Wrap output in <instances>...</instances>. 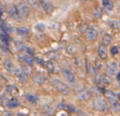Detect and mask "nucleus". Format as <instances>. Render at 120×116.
Masks as SVG:
<instances>
[{"label": "nucleus", "mask_w": 120, "mask_h": 116, "mask_svg": "<svg viewBox=\"0 0 120 116\" xmlns=\"http://www.w3.org/2000/svg\"><path fill=\"white\" fill-rule=\"evenodd\" d=\"M91 107L93 110L97 111H101L104 112L107 111V103L103 98H99V97H96V98H93L91 101Z\"/></svg>", "instance_id": "nucleus-1"}, {"label": "nucleus", "mask_w": 120, "mask_h": 116, "mask_svg": "<svg viewBox=\"0 0 120 116\" xmlns=\"http://www.w3.org/2000/svg\"><path fill=\"white\" fill-rule=\"evenodd\" d=\"M95 82L99 88H103L108 85L111 84L112 78L106 73H98L95 76Z\"/></svg>", "instance_id": "nucleus-2"}, {"label": "nucleus", "mask_w": 120, "mask_h": 116, "mask_svg": "<svg viewBox=\"0 0 120 116\" xmlns=\"http://www.w3.org/2000/svg\"><path fill=\"white\" fill-rule=\"evenodd\" d=\"M52 85L55 87V89L60 94H63V95H67L70 94V88L67 85H66L64 82L62 81L58 80V79H55L52 82Z\"/></svg>", "instance_id": "nucleus-3"}, {"label": "nucleus", "mask_w": 120, "mask_h": 116, "mask_svg": "<svg viewBox=\"0 0 120 116\" xmlns=\"http://www.w3.org/2000/svg\"><path fill=\"white\" fill-rule=\"evenodd\" d=\"M16 6L17 8H18L20 20H24L25 19L27 18L29 13H30V7H29V6L26 3H24V2H20Z\"/></svg>", "instance_id": "nucleus-4"}, {"label": "nucleus", "mask_w": 120, "mask_h": 116, "mask_svg": "<svg viewBox=\"0 0 120 116\" xmlns=\"http://www.w3.org/2000/svg\"><path fill=\"white\" fill-rule=\"evenodd\" d=\"M46 68L47 71L51 74H57L59 72H61V68L59 64L55 60H50L47 61L46 63Z\"/></svg>", "instance_id": "nucleus-5"}, {"label": "nucleus", "mask_w": 120, "mask_h": 116, "mask_svg": "<svg viewBox=\"0 0 120 116\" xmlns=\"http://www.w3.org/2000/svg\"><path fill=\"white\" fill-rule=\"evenodd\" d=\"M7 15L11 17V19H15V20H19V15L17 6L14 4H9L7 6Z\"/></svg>", "instance_id": "nucleus-6"}, {"label": "nucleus", "mask_w": 120, "mask_h": 116, "mask_svg": "<svg viewBox=\"0 0 120 116\" xmlns=\"http://www.w3.org/2000/svg\"><path fill=\"white\" fill-rule=\"evenodd\" d=\"M15 75H16L17 78L19 82L24 83V82H27V78H28V75H27V73L26 71L22 67H19L17 69H15Z\"/></svg>", "instance_id": "nucleus-7"}, {"label": "nucleus", "mask_w": 120, "mask_h": 116, "mask_svg": "<svg viewBox=\"0 0 120 116\" xmlns=\"http://www.w3.org/2000/svg\"><path fill=\"white\" fill-rule=\"evenodd\" d=\"M85 37L88 41H94L98 37V31L93 27H90L85 33Z\"/></svg>", "instance_id": "nucleus-8"}, {"label": "nucleus", "mask_w": 120, "mask_h": 116, "mask_svg": "<svg viewBox=\"0 0 120 116\" xmlns=\"http://www.w3.org/2000/svg\"><path fill=\"white\" fill-rule=\"evenodd\" d=\"M40 4H41L43 11L47 14H51L55 10V6L49 1H40Z\"/></svg>", "instance_id": "nucleus-9"}, {"label": "nucleus", "mask_w": 120, "mask_h": 116, "mask_svg": "<svg viewBox=\"0 0 120 116\" xmlns=\"http://www.w3.org/2000/svg\"><path fill=\"white\" fill-rule=\"evenodd\" d=\"M61 72L63 73V77L68 81L69 82H75V77L74 73L71 72L68 69H61Z\"/></svg>", "instance_id": "nucleus-10"}, {"label": "nucleus", "mask_w": 120, "mask_h": 116, "mask_svg": "<svg viewBox=\"0 0 120 116\" xmlns=\"http://www.w3.org/2000/svg\"><path fill=\"white\" fill-rule=\"evenodd\" d=\"M98 54L99 56L100 59L104 61V60H106L108 57V52H107V48L103 44H100L98 46Z\"/></svg>", "instance_id": "nucleus-11"}, {"label": "nucleus", "mask_w": 120, "mask_h": 116, "mask_svg": "<svg viewBox=\"0 0 120 116\" xmlns=\"http://www.w3.org/2000/svg\"><path fill=\"white\" fill-rule=\"evenodd\" d=\"M16 44L18 45L17 47H18V48L20 50V51H22L23 53H26L29 56H31L34 53V49H32L31 48L29 47L27 45H26V44H24L22 43H17Z\"/></svg>", "instance_id": "nucleus-12"}, {"label": "nucleus", "mask_w": 120, "mask_h": 116, "mask_svg": "<svg viewBox=\"0 0 120 116\" xmlns=\"http://www.w3.org/2000/svg\"><path fill=\"white\" fill-rule=\"evenodd\" d=\"M9 47L8 39L4 35H0V48L3 51H7Z\"/></svg>", "instance_id": "nucleus-13"}, {"label": "nucleus", "mask_w": 120, "mask_h": 116, "mask_svg": "<svg viewBox=\"0 0 120 116\" xmlns=\"http://www.w3.org/2000/svg\"><path fill=\"white\" fill-rule=\"evenodd\" d=\"M3 65H4L5 69H6V70H7L8 73H13V72H15V64H14V62H13V61H11V59H7V60H5Z\"/></svg>", "instance_id": "nucleus-14"}, {"label": "nucleus", "mask_w": 120, "mask_h": 116, "mask_svg": "<svg viewBox=\"0 0 120 116\" xmlns=\"http://www.w3.org/2000/svg\"><path fill=\"white\" fill-rule=\"evenodd\" d=\"M107 99L109 100L110 104H111V106L113 108L114 111L119 112L120 111V103H119V102L115 98V96L111 97V98H107Z\"/></svg>", "instance_id": "nucleus-15"}, {"label": "nucleus", "mask_w": 120, "mask_h": 116, "mask_svg": "<svg viewBox=\"0 0 120 116\" xmlns=\"http://www.w3.org/2000/svg\"><path fill=\"white\" fill-rule=\"evenodd\" d=\"M6 106H7L10 109H15V108H17L20 106V102H19L16 98H11V99L7 100V102H6Z\"/></svg>", "instance_id": "nucleus-16"}, {"label": "nucleus", "mask_w": 120, "mask_h": 116, "mask_svg": "<svg viewBox=\"0 0 120 116\" xmlns=\"http://www.w3.org/2000/svg\"><path fill=\"white\" fill-rule=\"evenodd\" d=\"M16 33L20 36H27L30 33V29L26 27L21 26L16 28Z\"/></svg>", "instance_id": "nucleus-17"}, {"label": "nucleus", "mask_w": 120, "mask_h": 116, "mask_svg": "<svg viewBox=\"0 0 120 116\" xmlns=\"http://www.w3.org/2000/svg\"><path fill=\"white\" fill-rule=\"evenodd\" d=\"M90 93L86 90H80L79 92H78L77 94V98H79V100H82V101H86L90 98Z\"/></svg>", "instance_id": "nucleus-18"}, {"label": "nucleus", "mask_w": 120, "mask_h": 116, "mask_svg": "<svg viewBox=\"0 0 120 116\" xmlns=\"http://www.w3.org/2000/svg\"><path fill=\"white\" fill-rule=\"evenodd\" d=\"M117 70H118L117 64H116V62H115V61H111V62L108 65V67H107L108 73L111 75H115L117 73Z\"/></svg>", "instance_id": "nucleus-19"}, {"label": "nucleus", "mask_w": 120, "mask_h": 116, "mask_svg": "<svg viewBox=\"0 0 120 116\" xmlns=\"http://www.w3.org/2000/svg\"><path fill=\"white\" fill-rule=\"evenodd\" d=\"M6 93H7V94H9L10 95H11L13 97H15V96L19 95V91L17 87H15L14 86H9L6 89Z\"/></svg>", "instance_id": "nucleus-20"}, {"label": "nucleus", "mask_w": 120, "mask_h": 116, "mask_svg": "<svg viewBox=\"0 0 120 116\" xmlns=\"http://www.w3.org/2000/svg\"><path fill=\"white\" fill-rule=\"evenodd\" d=\"M34 82L36 83V84H38V85H42L44 84L46 80H47V78H46V77L42 76V75H40V74H36L34 76Z\"/></svg>", "instance_id": "nucleus-21"}, {"label": "nucleus", "mask_w": 120, "mask_h": 116, "mask_svg": "<svg viewBox=\"0 0 120 116\" xmlns=\"http://www.w3.org/2000/svg\"><path fill=\"white\" fill-rule=\"evenodd\" d=\"M19 58H20L21 61H22L23 62L28 64V65H31L34 63V59L29 55H20L19 56Z\"/></svg>", "instance_id": "nucleus-22"}, {"label": "nucleus", "mask_w": 120, "mask_h": 116, "mask_svg": "<svg viewBox=\"0 0 120 116\" xmlns=\"http://www.w3.org/2000/svg\"><path fill=\"white\" fill-rule=\"evenodd\" d=\"M58 107L59 109L64 110V111H71L73 112H76V110L73 106L70 105V104H67V103H60Z\"/></svg>", "instance_id": "nucleus-23"}, {"label": "nucleus", "mask_w": 120, "mask_h": 116, "mask_svg": "<svg viewBox=\"0 0 120 116\" xmlns=\"http://www.w3.org/2000/svg\"><path fill=\"white\" fill-rule=\"evenodd\" d=\"M25 98H26V100L30 102V103H36L38 101V98L37 96L35 95V94H30V93H29V94H26V95H25Z\"/></svg>", "instance_id": "nucleus-24"}, {"label": "nucleus", "mask_w": 120, "mask_h": 116, "mask_svg": "<svg viewBox=\"0 0 120 116\" xmlns=\"http://www.w3.org/2000/svg\"><path fill=\"white\" fill-rule=\"evenodd\" d=\"M111 43V37L109 35H104L102 37V44L105 45L106 47Z\"/></svg>", "instance_id": "nucleus-25"}, {"label": "nucleus", "mask_w": 120, "mask_h": 116, "mask_svg": "<svg viewBox=\"0 0 120 116\" xmlns=\"http://www.w3.org/2000/svg\"><path fill=\"white\" fill-rule=\"evenodd\" d=\"M46 57L50 60H55L58 59L59 57V53L58 52H50L47 54H46Z\"/></svg>", "instance_id": "nucleus-26"}, {"label": "nucleus", "mask_w": 120, "mask_h": 116, "mask_svg": "<svg viewBox=\"0 0 120 116\" xmlns=\"http://www.w3.org/2000/svg\"><path fill=\"white\" fill-rule=\"evenodd\" d=\"M102 6L104 7V8L107 11H111L113 9V3L110 1H107V0H104L102 1Z\"/></svg>", "instance_id": "nucleus-27"}, {"label": "nucleus", "mask_w": 120, "mask_h": 116, "mask_svg": "<svg viewBox=\"0 0 120 116\" xmlns=\"http://www.w3.org/2000/svg\"><path fill=\"white\" fill-rule=\"evenodd\" d=\"M77 50H78V48H77L76 45H75V44H71V45H69L68 47L67 48V51L69 53H75L77 52Z\"/></svg>", "instance_id": "nucleus-28"}, {"label": "nucleus", "mask_w": 120, "mask_h": 116, "mask_svg": "<svg viewBox=\"0 0 120 116\" xmlns=\"http://www.w3.org/2000/svg\"><path fill=\"white\" fill-rule=\"evenodd\" d=\"M108 25L111 29H117L119 28V23L117 22L115 19H111L108 22Z\"/></svg>", "instance_id": "nucleus-29"}, {"label": "nucleus", "mask_w": 120, "mask_h": 116, "mask_svg": "<svg viewBox=\"0 0 120 116\" xmlns=\"http://www.w3.org/2000/svg\"><path fill=\"white\" fill-rule=\"evenodd\" d=\"M93 16L96 19L100 18L102 16V10L100 8H96L94 11V12H93Z\"/></svg>", "instance_id": "nucleus-30"}, {"label": "nucleus", "mask_w": 120, "mask_h": 116, "mask_svg": "<svg viewBox=\"0 0 120 116\" xmlns=\"http://www.w3.org/2000/svg\"><path fill=\"white\" fill-rule=\"evenodd\" d=\"M119 47H118V46L114 45L111 48V53L112 55H116V54L119 53Z\"/></svg>", "instance_id": "nucleus-31"}, {"label": "nucleus", "mask_w": 120, "mask_h": 116, "mask_svg": "<svg viewBox=\"0 0 120 116\" xmlns=\"http://www.w3.org/2000/svg\"><path fill=\"white\" fill-rule=\"evenodd\" d=\"M88 27H87V25H86V24H84V25H82V27L80 28V32L82 34H83V33H86V31L88 30Z\"/></svg>", "instance_id": "nucleus-32"}, {"label": "nucleus", "mask_w": 120, "mask_h": 116, "mask_svg": "<svg viewBox=\"0 0 120 116\" xmlns=\"http://www.w3.org/2000/svg\"><path fill=\"white\" fill-rule=\"evenodd\" d=\"M3 11H4V7H3V6L2 5V3H0V16H2Z\"/></svg>", "instance_id": "nucleus-33"}, {"label": "nucleus", "mask_w": 120, "mask_h": 116, "mask_svg": "<svg viewBox=\"0 0 120 116\" xmlns=\"http://www.w3.org/2000/svg\"><path fill=\"white\" fill-rule=\"evenodd\" d=\"M117 80L120 82V72L117 73Z\"/></svg>", "instance_id": "nucleus-34"}, {"label": "nucleus", "mask_w": 120, "mask_h": 116, "mask_svg": "<svg viewBox=\"0 0 120 116\" xmlns=\"http://www.w3.org/2000/svg\"><path fill=\"white\" fill-rule=\"evenodd\" d=\"M2 88H3V86H2V83L0 82V91L2 90Z\"/></svg>", "instance_id": "nucleus-35"}, {"label": "nucleus", "mask_w": 120, "mask_h": 116, "mask_svg": "<svg viewBox=\"0 0 120 116\" xmlns=\"http://www.w3.org/2000/svg\"><path fill=\"white\" fill-rule=\"evenodd\" d=\"M119 98H120V94H119Z\"/></svg>", "instance_id": "nucleus-36"}, {"label": "nucleus", "mask_w": 120, "mask_h": 116, "mask_svg": "<svg viewBox=\"0 0 120 116\" xmlns=\"http://www.w3.org/2000/svg\"><path fill=\"white\" fill-rule=\"evenodd\" d=\"M119 66H120V63H119Z\"/></svg>", "instance_id": "nucleus-37"}, {"label": "nucleus", "mask_w": 120, "mask_h": 116, "mask_svg": "<svg viewBox=\"0 0 120 116\" xmlns=\"http://www.w3.org/2000/svg\"><path fill=\"white\" fill-rule=\"evenodd\" d=\"M32 116H35V115H32Z\"/></svg>", "instance_id": "nucleus-38"}]
</instances>
